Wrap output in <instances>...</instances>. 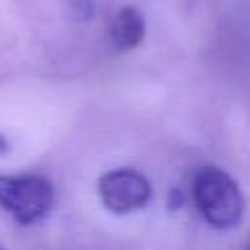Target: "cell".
Segmentation results:
<instances>
[{
    "mask_svg": "<svg viewBox=\"0 0 250 250\" xmlns=\"http://www.w3.org/2000/svg\"><path fill=\"white\" fill-rule=\"evenodd\" d=\"M191 193L203 221L217 230L234 229L244 215V197L230 174L217 166H203L195 172Z\"/></svg>",
    "mask_w": 250,
    "mask_h": 250,
    "instance_id": "obj_1",
    "label": "cell"
},
{
    "mask_svg": "<svg viewBox=\"0 0 250 250\" xmlns=\"http://www.w3.org/2000/svg\"><path fill=\"white\" fill-rule=\"evenodd\" d=\"M53 201L55 189L47 178L37 174H0V207L8 211L16 223H37L49 215Z\"/></svg>",
    "mask_w": 250,
    "mask_h": 250,
    "instance_id": "obj_2",
    "label": "cell"
},
{
    "mask_svg": "<svg viewBox=\"0 0 250 250\" xmlns=\"http://www.w3.org/2000/svg\"><path fill=\"white\" fill-rule=\"evenodd\" d=\"M98 193L105 209L127 215L143 209L152 195V186L145 174L133 168H115L98 180Z\"/></svg>",
    "mask_w": 250,
    "mask_h": 250,
    "instance_id": "obj_3",
    "label": "cell"
},
{
    "mask_svg": "<svg viewBox=\"0 0 250 250\" xmlns=\"http://www.w3.org/2000/svg\"><path fill=\"white\" fill-rule=\"evenodd\" d=\"M109 35H111V43L117 51L135 49L145 37V18H143V14L133 6L121 8L111 20Z\"/></svg>",
    "mask_w": 250,
    "mask_h": 250,
    "instance_id": "obj_4",
    "label": "cell"
},
{
    "mask_svg": "<svg viewBox=\"0 0 250 250\" xmlns=\"http://www.w3.org/2000/svg\"><path fill=\"white\" fill-rule=\"evenodd\" d=\"M66 12L76 21H90L96 14V2L94 0H62Z\"/></svg>",
    "mask_w": 250,
    "mask_h": 250,
    "instance_id": "obj_5",
    "label": "cell"
},
{
    "mask_svg": "<svg viewBox=\"0 0 250 250\" xmlns=\"http://www.w3.org/2000/svg\"><path fill=\"white\" fill-rule=\"evenodd\" d=\"M182 203H184L182 191H180V189H174V191L170 193V209H172V211H174V209H180Z\"/></svg>",
    "mask_w": 250,
    "mask_h": 250,
    "instance_id": "obj_6",
    "label": "cell"
},
{
    "mask_svg": "<svg viewBox=\"0 0 250 250\" xmlns=\"http://www.w3.org/2000/svg\"><path fill=\"white\" fill-rule=\"evenodd\" d=\"M8 150H10V146H8V141H6V137L0 133V156H4Z\"/></svg>",
    "mask_w": 250,
    "mask_h": 250,
    "instance_id": "obj_7",
    "label": "cell"
},
{
    "mask_svg": "<svg viewBox=\"0 0 250 250\" xmlns=\"http://www.w3.org/2000/svg\"><path fill=\"white\" fill-rule=\"evenodd\" d=\"M246 250H250V242H248V246H246Z\"/></svg>",
    "mask_w": 250,
    "mask_h": 250,
    "instance_id": "obj_8",
    "label": "cell"
},
{
    "mask_svg": "<svg viewBox=\"0 0 250 250\" xmlns=\"http://www.w3.org/2000/svg\"><path fill=\"white\" fill-rule=\"evenodd\" d=\"M0 250H2V248H0Z\"/></svg>",
    "mask_w": 250,
    "mask_h": 250,
    "instance_id": "obj_9",
    "label": "cell"
}]
</instances>
